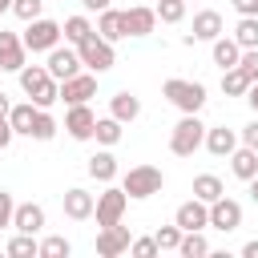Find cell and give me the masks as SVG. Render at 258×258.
<instances>
[{
  "instance_id": "6da1fadb",
  "label": "cell",
  "mask_w": 258,
  "mask_h": 258,
  "mask_svg": "<svg viewBox=\"0 0 258 258\" xmlns=\"http://www.w3.org/2000/svg\"><path fill=\"white\" fill-rule=\"evenodd\" d=\"M20 89L28 93V101H32L36 109H52V105L60 101V85L48 77L44 64H24V69H20Z\"/></svg>"
},
{
  "instance_id": "7a4b0ae2",
  "label": "cell",
  "mask_w": 258,
  "mask_h": 258,
  "mask_svg": "<svg viewBox=\"0 0 258 258\" xmlns=\"http://www.w3.org/2000/svg\"><path fill=\"white\" fill-rule=\"evenodd\" d=\"M202 141H206V125H202L198 113H185V117L169 129V153H173V157H194V153L202 149Z\"/></svg>"
},
{
  "instance_id": "3957f363",
  "label": "cell",
  "mask_w": 258,
  "mask_h": 258,
  "mask_svg": "<svg viewBox=\"0 0 258 258\" xmlns=\"http://www.w3.org/2000/svg\"><path fill=\"white\" fill-rule=\"evenodd\" d=\"M161 93H165V101L177 105L181 113H202V105H206V85H202V81L169 77V81L161 85Z\"/></svg>"
},
{
  "instance_id": "277c9868",
  "label": "cell",
  "mask_w": 258,
  "mask_h": 258,
  "mask_svg": "<svg viewBox=\"0 0 258 258\" xmlns=\"http://www.w3.org/2000/svg\"><path fill=\"white\" fill-rule=\"evenodd\" d=\"M77 48V56H81V64L89 69V73H109L113 64H117V52H113V44L105 40V36H97V28L81 40V44H73Z\"/></svg>"
},
{
  "instance_id": "5b68a950",
  "label": "cell",
  "mask_w": 258,
  "mask_h": 258,
  "mask_svg": "<svg viewBox=\"0 0 258 258\" xmlns=\"http://www.w3.org/2000/svg\"><path fill=\"white\" fill-rule=\"evenodd\" d=\"M161 185H165V173L157 169V165H133L125 177H121V189L129 194V198H153V194H161Z\"/></svg>"
},
{
  "instance_id": "8992f818",
  "label": "cell",
  "mask_w": 258,
  "mask_h": 258,
  "mask_svg": "<svg viewBox=\"0 0 258 258\" xmlns=\"http://www.w3.org/2000/svg\"><path fill=\"white\" fill-rule=\"evenodd\" d=\"M20 40H24L28 52H48V48L60 44V24L48 20V16H36V20H28V28H24Z\"/></svg>"
},
{
  "instance_id": "52a82bcc",
  "label": "cell",
  "mask_w": 258,
  "mask_h": 258,
  "mask_svg": "<svg viewBox=\"0 0 258 258\" xmlns=\"http://www.w3.org/2000/svg\"><path fill=\"white\" fill-rule=\"evenodd\" d=\"M125 206H129V194L117 189V185H109L105 194H97V202H93L97 226H113V222H121V218H125Z\"/></svg>"
},
{
  "instance_id": "ba28073f",
  "label": "cell",
  "mask_w": 258,
  "mask_h": 258,
  "mask_svg": "<svg viewBox=\"0 0 258 258\" xmlns=\"http://www.w3.org/2000/svg\"><path fill=\"white\" fill-rule=\"evenodd\" d=\"M44 69H48V77H52V81H69V77H77L85 64H81L77 48H69V44H56V48H48V60H44Z\"/></svg>"
},
{
  "instance_id": "9c48e42d",
  "label": "cell",
  "mask_w": 258,
  "mask_h": 258,
  "mask_svg": "<svg viewBox=\"0 0 258 258\" xmlns=\"http://www.w3.org/2000/svg\"><path fill=\"white\" fill-rule=\"evenodd\" d=\"M210 226L214 230H222V234H234L238 226H242V202H234V198H214L210 202Z\"/></svg>"
},
{
  "instance_id": "30bf717a",
  "label": "cell",
  "mask_w": 258,
  "mask_h": 258,
  "mask_svg": "<svg viewBox=\"0 0 258 258\" xmlns=\"http://www.w3.org/2000/svg\"><path fill=\"white\" fill-rule=\"evenodd\" d=\"M129 226L113 222V226H101L97 230V254L101 258H117V254H129Z\"/></svg>"
},
{
  "instance_id": "8fae6325",
  "label": "cell",
  "mask_w": 258,
  "mask_h": 258,
  "mask_svg": "<svg viewBox=\"0 0 258 258\" xmlns=\"http://www.w3.org/2000/svg\"><path fill=\"white\" fill-rule=\"evenodd\" d=\"M89 97H97V73H77V77L60 81V101L64 105H89Z\"/></svg>"
},
{
  "instance_id": "7c38bea8",
  "label": "cell",
  "mask_w": 258,
  "mask_h": 258,
  "mask_svg": "<svg viewBox=\"0 0 258 258\" xmlns=\"http://www.w3.org/2000/svg\"><path fill=\"white\" fill-rule=\"evenodd\" d=\"M93 125H97V113L89 105H69L64 113V133L73 141H93Z\"/></svg>"
},
{
  "instance_id": "4fadbf2b",
  "label": "cell",
  "mask_w": 258,
  "mask_h": 258,
  "mask_svg": "<svg viewBox=\"0 0 258 258\" xmlns=\"http://www.w3.org/2000/svg\"><path fill=\"white\" fill-rule=\"evenodd\" d=\"M28 48H24V40L16 36V32H4L0 28V73H20L28 60Z\"/></svg>"
},
{
  "instance_id": "5bb4252c",
  "label": "cell",
  "mask_w": 258,
  "mask_h": 258,
  "mask_svg": "<svg viewBox=\"0 0 258 258\" xmlns=\"http://www.w3.org/2000/svg\"><path fill=\"white\" fill-rule=\"evenodd\" d=\"M121 16H125V36H149V32L157 28V12H153L149 4H133V8H125Z\"/></svg>"
},
{
  "instance_id": "9a60e30c",
  "label": "cell",
  "mask_w": 258,
  "mask_h": 258,
  "mask_svg": "<svg viewBox=\"0 0 258 258\" xmlns=\"http://www.w3.org/2000/svg\"><path fill=\"white\" fill-rule=\"evenodd\" d=\"M12 230L20 234H40L44 230V206L40 202H20L12 210Z\"/></svg>"
},
{
  "instance_id": "2e32d148",
  "label": "cell",
  "mask_w": 258,
  "mask_h": 258,
  "mask_svg": "<svg viewBox=\"0 0 258 258\" xmlns=\"http://www.w3.org/2000/svg\"><path fill=\"white\" fill-rule=\"evenodd\" d=\"M93 194L85 189V185H73V189H64V198H60V206H64V214L73 218V222H85V218H93Z\"/></svg>"
},
{
  "instance_id": "e0dca14e",
  "label": "cell",
  "mask_w": 258,
  "mask_h": 258,
  "mask_svg": "<svg viewBox=\"0 0 258 258\" xmlns=\"http://www.w3.org/2000/svg\"><path fill=\"white\" fill-rule=\"evenodd\" d=\"M173 222H177L181 230H206V226H210V206H206V202H198V198H189V202H181V206H177Z\"/></svg>"
},
{
  "instance_id": "ac0fdd59",
  "label": "cell",
  "mask_w": 258,
  "mask_h": 258,
  "mask_svg": "<svg viewBox=\"0 0 258 258\" xmlns=\"http://www.w3.org/2000/svg\"><path fill=\"white\" fill-rule=\"evenodd\" d=\"M109 117H117L121 125H129V121H137V117H141V97H133L129 89H121V93H113V97H109Z\"/></svg>"
},
{
  "instance_id": "d6986e66",
  "label": "cell",
  "mask_w": 258,
  "mask_h": 258,
  "mask_svg": "<svg viewBox=\"0 0 258 258\" xmlns=\"http://www.w3.org/2000/svg\"><path fill=\"white\" fill-rule=\"evenodd\" d=\"M202 145H206L214 157H230V153L238 149V133L226 129V125H214V129L206 125V141H202Z\"/></svg>"
},
{
  "instance_id": "ffe728a7",
  "label": "cell",
  "mask_w": 258,
  "mask_h": 258,
  "mask_svg": "<svg viewBox=\"0 0 258 258\" xmlns=\"http://www.w3.org/2000/svg\"><path fill=\"white\" fill-rule=\"evenodd\" d=\"M97 36H105L109 44H117V40H125V16H121V8H105V12H97Z\"/></svg>"
},
{
  "instance_id": "44dd1931",
  "label": "cell",
  "mask_w": 258,
  "mask_h": 258,
  "mask_svg": "<svg viewBox=\"0 0 258 258\" xmlns=\"http://www.w3.org/2000/svg\"><path fill=\"white\" fill-rule=\"evenodd\" d=\"M226 161H230V173H234L238 181H250V177L258 173V149H250V145H238Z\"/></svg>"
},
{
  "instance_id": "7402d4cb",
  "label": "cell",
  "mask_w": 258,
  "mask_h": 258,
  "mask_svg": "<svg viewBox=\"0 0 258 258\" xmlns=\"http://www.w3.org/2000/svg\"><path fill=\"white\" fill-rule=\"evenodd\" d=\"M222 36V16L214 12V8H202L198 16H194V32H189V40L198 44V40H218Z\"/></svg>"
},
{
  "instance_id": "603a6c76",
  "label": "cell",
  "mask_w": 258,
  "mask_h": 258,
  "mask_svg": "<svg viewBox=\"0 0 258 258\" xmlns=\"http://www.w3.org/2000/svg\"><path fill=\"white\" fill-rule=\"evenodd\" d=\"M85 169H89V177H97V181H105V185H109V181L117 177V157H113V149H97V153L89 157V165H85Z\"/></svg>"
},
{
  "instance_id": "cb8c5ba5",
  "label": "cell",
  "mask_w": 258,
  "mask_h": 258,
  "mask_svg": "<svg viewBox=\"0 0 258 258\" xmlns=\"http://www.w3.org/2000/svg\"><path fill=\"white\" fill-rule=\"evenodd\" d=\"M210 44H214V64H218V69H234V64H238L242 48H238L234 36H218V40H210Z\"/></svg>"
},
{
  "instance_id": "d4e9b609",
  "label": "cell",
  "mask_w": 258,
  "mask_h": 258,
  "mask_svg": "<svg viewBox=\"0 0 258 258\" xmlns=\"http://www.w3.org/2000/svg\"><path fill=\"white\" fill-rule=\"evenodd\" d=\"M222 194H226V185H222V177H218V173H198V177H194V198H198V202H206V206H210V202H214V198H222Z\"/></svg>"
},
{
  "instance_id": "484cf974",
  "label": "cell",
  "mask_w": 258,
  "mask_h": 258,
  "mask_svg": "<svg viewBox=\"0 0 258 258\" xmlns=\"http://www.w3.org/2000/svg\"><path fill=\"white\" fill-rule=\"evenodd\" d=\"M121 121L117 117H97V125H93V137H97V145H105V149H113L117 141H121Z\"/></svg>"
},
{
  "instance_id": "4316f807",
  "label": "cell",
  "mask_w": 258,
  "mask_h": 258,
  "mask_svg": "<svg viewBox=\"0 0 258 258\" xmlns=\"http://www.w3.org/2000/svg\"><path fill=\"white\" fill-rule=\"evenodd\" d=\"M250 85H254V81H250L238 64H234V69H222V93H226V97H246Z\"/></svg>"
},
{
  "instance_id": "83f0119b",
  "label": "cell",
  "mask_w": 258,
  "mask_h": 258,
  "mask_svg": "<svg viewBox=\"0 0 258 258\" xmlns=\"http://www.w3.org/2000/svg\"><path fill=\"white\" fill-rule=\"evenodd\" d=\"M32 117H36V105L32 101H24V105H12L8 109V125H12V133H32Z\"/></svg>"
},
{
  "instance_id": "f1b7e54d",
  "label": "cell",
  "mask_w": 258,
  "mask_h": 258,
  "mask_svg": "<svg viewBox=\"0 0 258 258\" xmlns=\"http://www.w3.org/2000/svg\"><path fill=\"white\" fill-rule=\"evenodd\" d=\"M8 258H40L36 234H20V230H16V238L8 242Z\"/></svg>"
},
{
  "instance_id": "f546056e",
  "label": "cell",
  "mask_w": 258,
  "mask_h": 258,
  "mask_svg": "<svg viewBox=\"0 0 258 258\" xmlns=\"http://www.w3.org/2000/svg\"><path fill=\"white\" fill-rule=\"evenodd\" d=\"M177 254L181 258H202V254H210V242L202 238V230H185L181 242H177Z\"/></svg>"
},
{
  "instance_id": "4dcf8cb0",
  "label": "cell",
  "mask_w": 258,
  "mask_h": 258,
  "mask_svg": "<svg viewBox=\"0 0 258 258\" xmlns=\"http://www.w3.org/2000/svg\"><path fill=\"white\" fill-rule=\"evenodd\" d=\"M89 32H93L89 16H69V20L60 24V36H64V44H81V40H85Z\"/></svg>"
},
{
  "instance_id": "1f68e13d",
  "label": "cell",
  "mask_w": 258,
  "mask_h": 258,
  "mask_svg": "<svg viewBox=\"0 0 258 258\" xmlns=\"http://www.w3.org/2000/svg\"><path fill=\"white\" fill-rule=\"evenodd\" d=\"M234 40H238V48H258V16H238Z\"/></svg>"
},
{
  "instance_id": "d6a6232c",
  "label": "cell",
  "mask_w": 258,
  "mask_h": 258,
  "mask_svg": "<svg viewBox=\"0 0 258 258\" xmlns=\"http://www.w3.org/2000/svg\"><path fill=\"white\" fill-rule=\"evenodd\" d=\"M56 129H60V125L52 121V113H48V109H36V117H32V133H28V137H36V141H52Z\"/></svg>"
},
{
  "instance_id": "836d02e7",
  "label": "cell",
  "mask_w": 258,
  "mask_h": 258,
  "mask_svg": "<svg viewBox=\"0 0 258 258\" xmlns=\"http://www.w3.org/2000/svg\"><path fill=\"white\" fill-rule=\"evenodd\" d=\"M73 254V242L64 238V234H48V238H40V258H69Z\"/></svg>"
},
{
  "instance_id": "e575fe53",
  "label": "cell",
  "mask_w": 258,
  "mask_h": 258,
  "mask_svg": "<svg viewBox=\"0 0 258 258\" xmlns=\"http://www.w3.org/2000/svg\"><path fill=\"white\" fill-rule=\"evenodd\" d=\"M153 12H157L161 24H181L185 20V0H157Z\"/></svg>"
},
{
  "instance_id": "d590c367",
  "label": "cell",
  "mask_w": 258,
  "mask_h": 258,
  "mask_svg": "<svg viewBox=\"0 0 258 258\" xmlns=\"http://www.w3.org/2000/svg\"><path fill=\"white\" fill-rule=\"evenodd\" d=\"M181 234H185V230H181V226L173 222V226H161V230L153 234V242H157V250H177V242H181Z\"/></svg>"
},
{
  "instance_id": "8d00e7d4",
  "label": "cell",
  "mask_w": 258,
  "mask_h": 258,
  "mask_svg": "<svg viewBox=\"0 0 258 258\" xmlns=\"http://www.w3.org/2000/svg\"><path fill=\"white\" fill-rule=\"evenodd\" d=\"M12 12L28 24V20H36V16L44 12V0H12Z\"/></svg>"
},
{
  "instance_id": "74e56055",
  "label": "cell",
  "mask_w": 258,
  "mask_h": 258,
  "mask_svg": "<svg viewBox=\"0 0 258 258\" xmlns=\"http://www.w3.org/2000/svg\"><path fill=\"white\" fill-rule=\"evenodd\" d=\"M129 254H133V258H153V254H161V250H157L153 238H133V242H129Z\"/></svg>"
},
{
  "instance_id": "f35d334b",
  "label": "cell",
  "mask_w": 258,
  "mask_h": 258,
  "mask_svg": "<svg viewBox=\"0 0 258 258\" xmlns=\"http://www.w3.org/2000/svg\"><path fill=\"white\" fill-rule=\"evenodd\" d=\"M238 69H242L250 81H258V48H242V56H238Z\"/></svg>"
},
{
  "instance_id": "ab89813d",
  "label": "cell",
  "mask_w": 258,
  "mask_h": 258,
  "mask_svg": "<svg viewBox=\"0 0 258 258\" xmlns=\"http://www.w3.org/2000/svg\"><path fill=\"white\" fill-rule=\"evenodd\" d=\"M12 210H16L12 194H8V189H0V230H8V226H12Z\"/></svg>"
},
{
  "instance_id": "60d3db41",
  "label": "cell",
  "mask_w": 258,
  "mask_h": 258,
  "mask_svg": "<svg viewBox=\"0 0 258 258\" xmlns=\"http://www.w3.org/2000/svg\"><path fill=\"white\" fill-rule=\"evenodd\" d=\"M238 145H250V149H258V117H254V121H250V125L238 133Z\"/></svg>"
},
{
  "instance_id": "b9f144b4",
  "label": "cell",
  "mask_w": 258,
  "mask_h": 258,
  "mask_svg": "<svg viewBox=\"0 0 258 258\" xmlns=\"http://www.w3.org/2000/svg\"><path fill=\"white\" fill-rule=\"evenodd\" d=\"M238 16H258V0H230Z\"/></svg>"
},
{
  "instance_id": "7bdbcfd3",
  "label": "cell",
  "mask_w": 258,
  "mask_h": 258,
  "mask_svg": "<svg viewBox=\"0 0 258 258\" xmlns=\"http://www.w3.org/2000/svg\"><path fill=\"white\" fill-rule=\"evenodd\" d=\"M81 4H85V12H105L113 0H81Z\"/></svg>"
},
{
  "instance_id": "ee69618b",
  "label": "cell",
  "mask_w": 258,
  "mask_h": 258,
  "mask_svg": "<svg viewBox=\"0 0 258 258\" xmlns=\"http://www.w3.org/2000/svg\"><path fill=\"white\" fill-rule=\"evenodd\" d=\"M246 105H250V109H254V113H258V81H254V85H250V89H246Z\"/></svg>"
},
{
  "instance_id": "f6af8a7d",
  "label": "cell",
  "mask_w": 258,
  "mask_h": 258,
  "mask_svg": "<svg viewBox=\"0 0 258 258\" xmlns=\"http://www.w3.org/2000/svg\"><path fill=\"white\" fill-rule=\"evenodd\" d=\"M242 254H246V258H258V238H254V242H246V246H242Z\"/></svg>"
},
{
  "instance_id": "bcb514c9",
  "label": "cell",
  "mask_w": 258,
  "mask_h": 258,
  "mask_svg": "<svg viewBox=\"0 0 258 258\" xmlns=\"http://www.w3.org/2000/svg\"><path fill=\"white\" fill-rule=\"evenodd\" d=\"M8 109H12V101H8L4 93H0V121H8Z\"/></svg>"
},
{
  "instance_id": "7dc6e473",
  "label": "cell",
  "mask_w": 258,
  "mask_h": 258,
  "mask_svg": "<svg viewBox=\"0 0 258 258\" xmlns=\"http://www.w3.org/2000/svg\"><path fill=\"white\" fill-rule=\"evenodd\" d=\"M246 185H250V202H254V206H258V173H254V177H250V181H246Z\"/></svg>"
},
{
  "instance_id": "c3c4849f",
  "label": "cell",
  "mask_w": 258,
  "mask_h": 258,
  "mask_svg": "<svg viewBox=\"0 0 258 258\" xmlns=\"http://www.w3.org/2000/svg\"><path fill=\"white\" fill-rule=\"evenodd\" d=\"M4 12H12V0H0V16H4Z\"/></svg>"
}]
</instances>
